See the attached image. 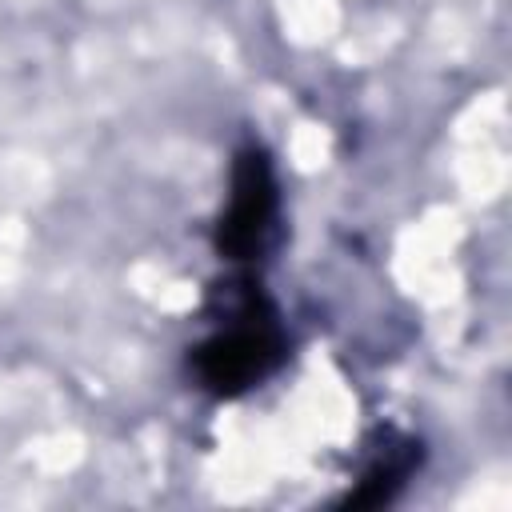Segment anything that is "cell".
<instances>
[{
	"mask_svg": "<svg viewBox=\"0 0 512 512\" xmlns=\"http://www.w3.org/2000/svg\"><path fill=\"white\" fill-rule=\"evenodd\" d=\"M284 360V336L260 296H244L232 324L196 348V376L216 396H236Z\"/></svg>",
	"mask_w": 512,
	"mask_h": 512,
	"instance_id": "6da1fadb",
	"label": "cell"
},
{
	"mask_svg": "<svg viewBox=\"0 0 512 512\" xmlns=\"http://www.w3.org/2000/svg\"><path fill=\"white\" fill-rule=\"evenodd\" d=\"M276 228V180L260 148H244L232 168V200L216 224V248L228 260H256Z\"/></svg>",
	"mask_w": 512,
	"mask_h": 512,
	"instance_id": "7a4b0ae2",
	"label": "cell"
},
{
	"mask_svg": "<svg viewBox=\"0 0 512 512\" xmlns=\"http://www.w3.org/2000/svg\"><path fill=\"white\" fill-rule=\"evenodd\" d=\"M412 464H416V456H412V444H400V448H388L372 468H368V476H364V488L356 492V496H348L352 504H384L400 484H404V476L412 472Z\"/></svg>",
	"mask_w": 512,
	"mask_h": 512,
	"instance_id": "3957f363",
	"label": "cell"
}]
</instances>
